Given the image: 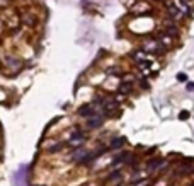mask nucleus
<instances>
[{"instance_id": "f257e3e1", "label": "nucleus", "mask_w": 194, "mask_h": 186, "mask_svg": "<svg viewBox=\"0 0 194 186\" xmlns=\"http://www.w3.org/2000/svg\"><path fill=\"white\" fill-rule=\"evenodd\" d=\"M78 114H80V116H85V118L94 116L95 114L94 113V104H83V106H80V108H78Z\"/></svg>"}, {"instance_id": "f03ea898", "label": "nucleus", "mask_w": 194, "mask_h": 186, "mask_svg": "<svg viewBox=\"0 0 194 186\" xmlns=\"http://www.w3.org/2000/svg\"><path fill=\"white\" fill-rule=\"evenodd\" d=\"M102 123H104V118H102V116H97V114H94L90 120L87 121V126H89V128H99Z\"/></svg>"}, {"instance_id": "7ed1b4c3", "label": "nucleus", "mask_w": 194, "mask_h": 186, "mask_svg": "<svg viewBox=\"0 0 194 186\" xmlns=\"http://www.w3.org/2000/svg\"><path fill=\"white\" fill-rule=\"evenodd\" d=\"M162 164H164V159H151L147 164V169L148 171H155V169H158Z\"/></svg>"}, {"instance_id": "20e7f679", "label": "nucleus", "mask_w": 194, "mask_h": 186, "mask_svg": "<svg viewBox=\"0 0 194 186\" xmlns=\"http://www.w3.org/2000/svg\"><path fill=\"white\" fill-rule=\"evenodd\" d=\"M124 142H126V139H123V137H119V139H114L111 142V149H119V147H123L124 145Z\"/></svg>"}, {"instance_id": "39448f33", "label": "nucleus", "mask_w": 194, "mask_h": 186, "mask_svg": "<svg viewBox=\"0 0 194 186\" xmlns=\"http://www.w3.org/2000/svg\"><path fill=\"white\" fill-rule=\"evenodd\" d=\"M80 140H83V133H80V132H75L73 135H72V139H70V143H80Z\"/></svg>"}, {"instance_id": "423d86ee", "label": "nucleus", "mask_w": 194, "mask_h": 186, "mask_svg": "<svg viewBox=\"0 0 194 186\" xmlns=\"http://www.w3.org/2000/svg\"><path fill=\"white\" fill-rule=\"evenodd\" d=\"M179 118H181V120H187V118H189V111H181L179 113Z\"/></svg>"}, {"instance_id": "0eeeda50", "label": "nucleus", "mask_w": 194, "mask_h": 186, "mask_svg": "<svg viewBox=\"0 0 194 186\" xmlns=\"http://www.w3.org/2000/svg\"><path fill=\"white\" fill-rule=\"evenodd\" d=\"M177 80H187V75L182 74V72H181V74H177Z\"/></svg>"}, {"instance_id": "6e6552de", "label": "nucleus", "mask_w": 194, "mask_h": 186, "mask_svg": "<svg viewBox=\"0 0 194 186\" xmlns=\"http://www.w3.org/2000/svg\"><path fill=\"white\" fill-rule=\"evenodd\" d=\"M121 87H123V89H121V91H123V92H129V91H131V89H129V87H131V86H129V84H123V86H121Z\"/></svg>"}, {"instance_id": "1a4fd4ad", "label": "nucleus", "mask_w": 194, "mask_h": 186, "mask_svg": "<svg viewBox=\"0 0 194 186\" xmlns=\"http://www.w3.org/2000/svg\"><path fill=\"white\" fill-rule=\"evenodd\" d=\"M148 181H140V184H134V186H147Z\"/></svg>"}, {"instance_id": "9d476101", "label": "nucleus", "mask_w": 194, "mask_h": 186, "mask_svg": "<svg viewBox=\"0 0 194 186\" xmlns=\"http://www.w3.org/2000/svg\"><path fill=\"white\" fill-rule=\"evenodd\" d=\"M187 89H189V91H194V84H189V86H187Z\"/></svg>"}, {"instance_id": "9b49d317", "label": "nucleus", "mask_w": 194, "mask_h": 186, "mask_svg": "<svg viewBox=\"0 0 194 186\" xmlns=\"http://www.w3.org/2000/svg\"><path fill=\"white\" fill-rule=\"evenodd\" d=\"M117 186H124V184H117Z\"/></svg>"}]
</instances>
